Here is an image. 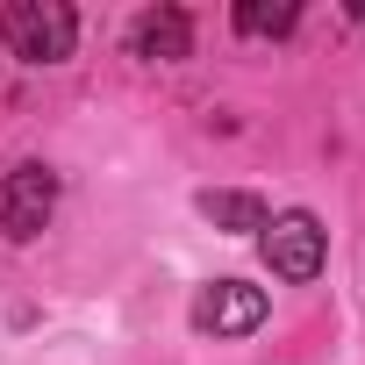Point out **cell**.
Wrapping results in <instances>:
<instances>
[{"label":"cell","mask_w":365,"mask_h":365,"mask_svg":"<svg viewBox=\"0 0 365 365\" xmlns=\"http://www.w3.org/2000/svg\"><path fill=\"white\" fill-rule=\"evenodd\" d=\"M0 36H8V51L29 58V65H58L79 43V15L65 8V0H8Z\"/></svg>","instance_id":"1"},{"label":"cell","mask_w":365,"mask_h":365,"mask_svg":"<svg viewBox=\"0 0 365 365\" xmlns=\"http://www.w3.org/2000/svg\"><path fill=\"white\" fill-rule=\"evenodd\" d=\"M129 51L150 58V65H172V58L194 51V22L179 15V8H143V15L129 22Z\"/></svg>","instance_id":"5"},{"label":"cell","mask_w":365,"mask_h":365,"mask_svg":"<svg viewBox=\"0 0 365 365\" xmlns=\"http://www.w3.org/2000/svg\"><path fill=\"white\" fill-rule=\"evenodd\" d=\"M351 15H358V22H365V0H358V8H351Z\"/></svg>","instance_id":"8"},{"label":"cell","mask_w":365,"mask_h":365,"mask_svg":"<svg viewBox=\"0 0 365 365\" xmlns=\"http://www.w3.org/2000/svg\"><path fill=\"white\" fill-rule=\"evenodd\" d=\"M294 22H301L294 0H237V29L244 36H287Z\"/></svg>","instance_id":"7"},{"label":"cell","mask_w":365,"mask_h":365,"mask_svg":"<svg viewBox=\"0 0 365 365\" xmlns=\"http://www.w3.org/2000/svg\"><path fill=\"white\" fill-rule=\"evenodd\" d=\"M51 208H58V172H51V165H15L8 187H0V230L29 244V237L51 222Z\"/></svg>","instance_id":"2"},{"label":"cell","mask_w":365,"mask_h":365,"mask_svg":"<svg viewBox=\"0 0 365 365\" xmlns=\"http://www.w3.org/2000/svg\"><path fill=\"white\" fill-rule=\"evenodd\" d=\"M201 215L215 230H265V201L258 194H201Z\"/></svg>","instance_id":"6"},{"label":"cell","mask_w":365,"mask_h":365,"mask_svg":"<svg viewBox=\"0 0 365 365\" xmlns=\"http://www.w3.org/2000/svg\"><path fill=\"white\" fill-rule=\"evenodd\" d=\"M265 322V287H244V279H215L194 294V329H215V336H244Z\"/></svg>","instance_id":"4"},{"label":"cell","mask_w":365,"mask_h":365,"mask_svg":"<svg viewBox=\"0 0 365 365\" xmlns=\"http://www.w3.org/2000/svg\"><path fill=\"white\" fill-rule=\"evenodd\" d=\"M265 265L279 279H315L322 272V222L308 208L294 215H265Z\"/></svg>","instance_id":"3"}]
</instances>
